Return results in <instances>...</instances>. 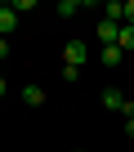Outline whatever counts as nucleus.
I'll use <instances>...</instances> for the list:
<instances>
[{"mask_svg":"<svg viewBox=\"0 0 134 152\" xmlns=\"http://www.w3.org/2000/svg\"><path fill=\"white\" fill-rule=\"evenodd\" d=\"M85 58H90V45H85V40H67V45H63V63H67V67H81Z\"/></svg>","mask_w":134,"mask_h":152,"instance_id":"nucleus-1","label":"nucleus"},{"mask_svg":"<svg viewBox=\"0 0 134 152\" xmlns=\"http://www.w3.org/2000/svg\"><path fill=\"white\" fill-rule=\"evenodd\" d=\"M14 27H18V9H14V5H0V36L9 40V36H14Z\"/></svg>","mask_w":134,"mask_h":152,"instance_id":"nucleus-2","label":"nucleus"},{"mask_svg":"<svg viewBox=\"0 0 134 152\" xmlns=\"http://www.w3.org/2000/svg\"><path fill=\"white\" fill-rule=\"evenodd\" d=\"M116 36H121V23H112V18H98V40H103V45H116Z\"/></svg>","mask_w":134,"mask_h":152,"instance_id":"nucleus-3","label":"nucleus"},{"mask_svg":"<svg viewBox=\"0 0 134 152\" xmlns=\"http://www.w3.org/2000/svg\"><path fill=\"white\" fill-rule=\"evenodd\" d=\"M98 58H103V67H121L125 49H121V45H103V54H98Z\"/></svg>","mask_w":134,"mask_h":152,"instance_id":"nucleus-4","label":"nucleus"},{"mask_svg":"<svg viewBox=\"0 0 134 152\" xmlns=\"http://www.w3.org/2000/svg\"><path fill=\"white\" fill-rule=\"evenodd\" d=\"M23 103H27V107H40V103H45V90H40V85H23Z\"/></svg>","mask_w":134,"mask_h":152,"instance_id":"nucleus-5","label":"nucleus"},{"mask_svg":"<svg viewBox=\"0 0 134 152\" xmlns=\"http://www.w3.org/2000/svg\"><path fill=\"white\" fill-rule=\"evenodd\" d=\"M103 18H112V23H125V5H121V0H112V5H103Z\"/></svg>","mask_w":134,"mask_h":152,"instance_id":"nucleus-6","label":"nucleus"},{"mask_svg":"<svg viewBox=\"0 0 134 152\" xmlns=\"http://www.w3.org/2000/svg\"><path fill=\"white\" fill-rule=\"evenodd\" d=\"M116 45H121V49H134V27H121V36H116Z\"/></svg>","mask_w":134,"mask_h":152,"instance_id":"nucleus-7","label":"nucleus"},{"mask_svg":"<svg viewBox=\"0 0 134 152\" xmlns=\"http://www.w3.org/2000/svg\"><path fill=\"white\" fill-rule=\"evenodd\" d=\"M58 14H63V18H72V14H81V5H76V0H63V5H58Z\"/></svg>","mask_w":134,"mask_h":152,"instance_id":"nucleus-8","label":"nucleus"},{"mask_svg":"<svg viewBox=\"0 0 134 152\" xmlns=\"http://www.w3.org/2000/svg\"><path fill=\"white\" fill-rule=\"evenodd\" d=\"M121 27H134V0H125V23Z\"/></svg>","mask_w":134,"mask_h":152,"instance_id":"nucleus-9","label":"nucleus"},{"mask_svg":"<svg viewBox=\"0 0 134 152\" xmlns=\"http://www.w3.org/2000/svg\"><path fill=\"white\" fill-rule=\"evenodd\" d=\"M5 54H9V40H5V36H0V63H5Z\"/></svg>","mask_w":134,"mask_h":152,"instance_id":"nucleus-10","label":"nucleus"},{"mask_svg":"<svg viewBox=\"0 0 134 152\" xmlns=\"http://www.w3.org/2000/svg\"><path fill=\"white\" fill-rule=\"evenodd\" d=\"M125 134H130V139H134V116H125Z\"/></svg>","mask_w":134,"mask_h":152,"instance_id":"nucleus-11","label":"nucleus"},{"mask_svg":"<svg viewBox=\"0 0 134 152\" xmlns=\"http://www.w3.org/2000/svg\"><path fill=\"white\" fill-rule=\"evenodd\" d=\"M5 90H9V81H5V76H0V99H5Z\"/></svg>","mask_w":134,"mask_h":152,"instance_id":"nucleus-12","label":"nucleus"},{"mask_svg":"<svg viewBox=\"0 0 134 152\" xmlns=\"http://www.w3.org/2000/svg\"><path fill=\"white\" fill-rule=\"evenodd\" d=\"M72 152H81V148H72Z\"/></svg>","mask_w":134,"mask_h":152,"instance_id":"nucleus-13","label":"nucleus"}]
</instances>
